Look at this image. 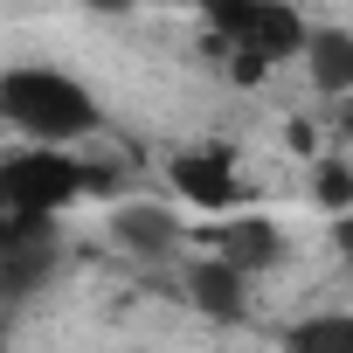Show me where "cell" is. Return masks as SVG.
<instances>
[{
  "label": "cell",
  "mask_w": 353,
  "mask_h": 353,
  "mask_svg": "<svg viewBox=\"0 0 353 353\" xmlns=\"http://www.w3.org/2000/svg\"><path fill=\"white\" fill-rule=\"evenodd\" d=\"M208 250L229 256V263L250 277V270H270V263L284 256V229L263 222V215H229L222 229H208Z\"/></svg>",
  "instance_id": "obj_6"
},
{
  "label": "cell",
  "mask_w": 353,
  "mask_h": 353,
  "mask_svg": "<svg viewBox=\"0 0 353 353\" xmlns=\"http://www.w3.org/2000/svg\"><path fill=\"white\" fill-rule=\"evenodd\" d=\"M305 63H312V83H319L332 104L353 97V35H346V28H312Z\"/></svg>",
  "instance_id": "obj_9"
},
{
  "label": "cell",
  "mask_w": 353,
  "mask_h": 353,
  "mask_svg": "<svg viewBox=\"0 0 353 353\" xmlns=\"http://www.w3.org/2000/svg\"><path fill=\"white\" fill-rule=\"evenodd\" d=\"M111 236L132 250V256H173L181 250V215L159 208V201H125L111 215Z\"/></svg>",
  "instance_id": "obj_8"
},
{
  "label": "cell",
  "mask_w": 353,
  "mask_h": 353,
  "mask_svg": "<svg viewBox=\"0 0 353 353\" xmlns=\"http://www.w3.org/2000/svg\"><path fill=\"white\" fill-rule=\"evenodd\" d=\"M332 243H339V256L353 263V215H339V222H332Z\"/></svg>",
  "instance_id": "obj_13"
},
{
  "label": "cell",
  "mask_w": 353,
  "mask_h": 353,
  "mask_svg": "<svg viewBox=\"0 0 353 353\" xmlns=\"http://www.w3.org/2000/svg\"><path fill=\"white\" fill-rule=\"evenodd\" d=\"M166 181L181 201H194L201 215H236L243 201V173H236V152L229 145H188L181 159L166 166Z\"/></svg>",
  "instance_id": "obj_5"
},
{
  "label": "cell",
  "mask_w": 353,
  "mask_h": 353,
  "mask_svg": "<svg viewBox=\"0 0 353 353\" xmlns=\"http://www.w3.org/2000/svg\"><path fill=\"white\" fill-rule=\"evenodd\" d=\"M339 132L353 139V97H339Z\"/></svg>",
  "instance_id": "obj_14"
},
{
  "label": "cell",
  "mask_w": 353,
  "mask_h": 353,
  "mask_svg": "<svg viewBox=\"0 0 353 353\" xmlns=\"http://www.w3.org/2000/svg\"><path fill=\"white\" fill-rule=\"evenodd\" d=\"M0 118H8L28 145H77L97 132V97L70 70H8L0 77Z\"/></svg>",
  "instance_id": "obj_1"
},
{
  "label": "cell",
  "mask_w": 353,
  "mask_h": 353,
  "mask_svg": "<svg viewBox=\"0 0 353 353\" xmlns=\"http://www.w3.org/2000/svg\"><path fill=\"white\" fill-rule=\"evenodd\" d=\"M229 77H236V83H263V77H270V63H263V56H250V49H229Z\"/></svg>",
  "instance_id": "obj_12"
},
{
  "label": "cell",
  "mask_w": 353,
  "mask_h": 353,
  "mask_svg": "<svg viewBox=\"0 0 353 353\" xmlns=\"http://www.w3.org/2000/svg\"><path fill=\"white\" fill-rule=\"evenodd\" d=\"M201 14H208V35L229 42V49H250L263 63H291L305 56L312 28L298 8H277V0H201Z\"/></svg>",
  "instance_id": "obj_3"
},
{
  "label": "cell",
  "mask_w": 353,
  "mask_h": 353,
  "mask_svg": "<svg viewBox=\"0 0 353 353\" xmlns=\"http://www.w3.org/2000/svg\"><path fill=\"white\" fill-rule=\"evenodd\" d=\"M284 353H353V312H312L284 325Z\"/></svg>",
  "instance_id": "obj_10"
},
{
  "label": "cell",
  "mask_w": 353,
  "mask_h": 353,
  "mask_svg": "<svg viewBox=\"0 0 353 353\" xmlns=\"http://www.w3.org/2000/svg\"><path fill=\"white\" fill-rule=\"evenodd\" d=\"M111 173L63 152V145H21L0 159V215H35V222H56L70 201L83 194H104Z\"/></svg>",
  "instance_id": "obj_2"
},
{
  "label": "cell",
  "mask_w": 353,
  "mask_h": 353,
  "mask_svg": "<svg viewBox=\"0 0 353 353\" xmlns=\"http://www.w3.org/2000/svg\"><path fill=\"white\" fill-rule=\"evenodd\" d=\"M49 270H56V222L0 215V305L28 298Z\"/></svg>",
  "instance_id": "obj_4"
},
{
  "label": "cell",
  "mask_w": 353,
  "mask_h": 353,
  "mask_svg": "<svg viewBox=\"0 0 353 353\" xmlns=\"http://www.w3.org/2000/svg\"><path fill=\"white\" fill-rule=\"evenodd\" d=\"M312 201H319L332 222L353 215V166H346V159H332V152L312 159Z\"/></svg>",
  "instance_id": "obj_11"
},
{
  "label": "cell",
  "mask_w": 353,
  "mask_h": 353,
  "mask_svg": "<svg viewBox=\"0 0 353 353\" xmlns=\"http://www.w3.org/2000/svg\"><path fill=\"white\" fill-rule=\"evenodd\" d=\"M277 8H298V0H277Z\"/></svg>",
  "instance_id": "obj_16"
},
{
  "label": "cell",
  "mask_w": 353,
  "mask_h": 353,
  "mask_svg": "<svg viewBox=\"0 0 353 353\" xmlns=\"http://www.w3.org/2000/svg\"><path fill=\"white\" fill-rule=\"evenodd\" d=\"M188 298H194L208 319L236 325V319H243V305H250V277H243L229 256H194V263H188Z\"/></svg>",
  "instance_id": "obj_7"
},
{
  "label": "cell",
  "mask_w": 353,
  "mask_h": 353,
  "mask_svg": "<svg viewBox=\"0 0 353 353\" xmlns=\"http://www.w3.org/2000/svg\"><path fill=\"white\" fill-rule=\"evenodd\" d=\"M90 8H97V14H125V8H132V0H90Z\"/></svg>",
  "instance_id": "obj_15"
}]
</instances>
